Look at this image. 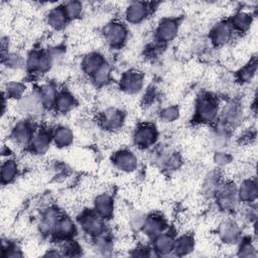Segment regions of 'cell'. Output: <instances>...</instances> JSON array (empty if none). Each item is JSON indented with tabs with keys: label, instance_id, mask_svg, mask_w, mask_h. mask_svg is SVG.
Segmentation results:
<instances>
[{
	"label": "cell",
	"instance_id": "1",
	"mask_svg": "<svg viewBox=\"0 0 258 258\" xmlns=\"http://www.w3.org/2000/svg\"><path fill=\"white\" fill-rule=\"evenodd\" d=\"M218 117V104L214 97L202 95L196 105L195 119L202 124L213 123Z\"/></svg>",
	"mask_w": 258,
	"mask_h": 258
},
{
	"label": "cell",
	"instance_id": "2",
	"mask_svg": "<svg viewBox=\"0 0 258 258\" xmlns=\"http://www.w3.org/2000/svg\"><path fill=\"white\" fill-rule=\"evenodd\" d=\"M215 196L217 197V203L221 210L225 212H231L236 209L239 202L237 187L230 182L220 183Z\"/></svg>",
	"mask_w": 258,
	"mask_h": 258
},
{
	"label": "cell",
	"instance_id": "3",
	"mask_svg": "<svg viewBox=\"0 0 258 258\" xmlns=\"http://www.w3.org/2000/svg\"><path fill=\"white\" fill-rule=\"evenodd\" d=\"M82 230L89 236L95 238L105 232L104 219L100 217L95 211L86 212L82 214L80 219Z\"/></svg>",
	"mask_w": 258,
	"mask_h": 258
},
{
	"label": "cell",
	"instance_id": "4",
	"mask_svg": "<svg viewBox=\"0 0 258 258\" xmlns=\"http://www.w3.org/2000/svg\"><path fill=\"white\" fill-rule=\"evenodd\" d=\"M128 36V31L125 25L121 22H111L104 29V37L106 42L114 48L120 47L124 44Z\"/></svg>",
	"mask_w": 258,
	"mask_h": 258
},
{
	"label": "cell",
	"instance_id": "5",
	"mask_svg": "<svg viewBox=\"0 0 258 258\" xmlns=\"http://www.w3.org/2000/svg\"><path fill=\"white\" fill-rule=\"evenodd\" d=\"M44 106L38 94H25L17 101V109L22 114L36 117L42 114Z\"/></svg>",
	"mask_w": 258,
	"mask_h": 258
},
{
	"label": "cell",
	"instance_id": "6",
	"mask_svg": "<svg viewBox=\"0 0 258 258\" xmlns=\"http://www.w3.org/2000/svg\"><path fill=\"white\" fill-rule=\"evenodd\" d=\"M157 130L151 124H142L136 128L133 134V141L139 148H148L152 146L157 139Z\"/></svg>",
	"mask_w": 258,
	"mask_h": 258
},
{
	"label": "cell",
	"instance_id": "7",
	"mask_svg": "<svg viewBox=\"0 0 258 258\" xmlns=\"http://www.w3.org/2000/svg\"><path fill=\"white\" fill-rule=\"evenodd\" d=\"M143 85V75L137 71L126 72L120 79V89L128 95L138 94L142 90Z\"/></svg>",
	"mask_w": 258,
	"mask_h": 258
},
{
	"label": "cell",
	"instance_id": "8",
	"mask_svg": "<svg viewBox=\"0 0 258 258\" xmlns=\"http://www.w3.org/2000/svg\"><path fill=\"white\" fill-rule=\"evenodd\" d=\"M34 133L33 127L29 122L20 121L12 128L11 139L17 146H29Z\"/></svg>",
	"mask_w": 258,
	"mask_h": 258
},
{
	"label": "cell",
	"instance_id": "9",
	"mask_svg": "<svg viewBox=\"0 0 258 258\" xmlns=\"http://www.w3.org/2000/svg\"><path fill=\"white\" fill-rule=\"evenodd\" d=\"M114 166L122 172H132L137 168V157L136 155L127 149H122L114 153L112 158Z\"/></svg>",
	"mask_w": 258,
	"mask_h": 258
},
{
	"label": "cell",
	"instance_id": "10",
	"mask_svg": "<svg viewBox=\"0 0 258 258\" xmlns=\"http://www.w3.org/2000/svg\"><path fill=\"white\" fill-rule=\"evenodd\" d=\"M178 21L173 18L163 19L156 28L155 37L160 42H168L172 40L178 32Z\"/></svg>",
	"mask_w": 258,
	"mask_h": 258
},
{
	"label": "cell",
	"instance_id": "11",
	"mask_svg": "<svg viewBox=\"0 0 258 258\" xmlns=\"http://www.w3.org/2000/svg\"><path fill=\"white\" fill-rule=\"evenodd\" d=\"M234 36V30L229 21H223L215 25L211 32V38L215 45L223 46L229 43Z\"/></svg>",
	"mask_w": 258,
	"mask_h": 258
},
{
	"label": "cell",
	"instance_id": "12",
	"mask_svg": "<svg viewBox=\"0 0 258 258\" xmlns=\"http://www.w3.org/2000/svg\"><path fill=\"white\" fill-rule=\"evenodd\" d=\"M60 214L55 209H48L46 210L40 217L37 228L38 232L42 236H50L53 234L55 225L60 218Z\"/></svg>",
	"mask_w": 258,
	"mask_h": 258
},
{
	"label": "cell",
	"instance_id": "13",
	"mask_svg": "<svg viewBox=\"0 0 258 258\" xmlns=\"http://www.w3.org/2000/svg\"><path fill=\"white\" fill-rule=\"evenodd\" d=\"M148 14L146 3L141 1L130 2L125 10V19L128 23L138 24L142 22Z\"/></svg>",
	"mask_w": 258,
	"mask_h": 258
},
{
	"label": "cell",
	"instance_id": "14",
	"mask_svg": "<svg viewBox=\"0 0 258 258\" xmlns=\"http://www.w3.org/2000/svg\"><path fill=\"white\" fill-rule=\"evenodd\" d=\"M77 232V227L75 222L68 216H60L58 219L54 231L53 236L58 240H70L75 236Z\"/></svg>",
	"mask_w": 258,
	"mask_h": 258
},
{
	"label": "cell",
	"instance_id": "15",
	"mask_svg": "<svg viewBox=\"0 0 258 258\" xmlns=\"http://www.w3.org/2000/svg\"><path fill=\"white\" fill-rule=\"evenodd\" d=\"M51 142V134L42 129L34 133L29 147L34 154L43 155L48 151Z\"/></svg>",
	"mask_w": 258,
	"mask_h": 258
},
{
	"label": "cell",
	"instance_id": "16",
	"mask_svg": "<svg viewBox=\"0 0 258 258\" xmlns=\"http://www.w3.org/2000/svg\"><path fill=\"white\" fill-rule=\"evenodd\" d=\"M94 211L104 220L110 219L114 213L113 198L106 192L99 194L94 200Z\"/></svg>",
	"mask_w": 258,
	"mask_h": 258
},
{
	"label": "cell",
	"instance_id": "17",
	"mask_svg": "<svg viewBox=\"0 0 258 258\" xmlns=\"http://www.w3.org/2000/svg\"><path fill=\"white\" fill-rule=\"evenodd\" d=\"M124 113L114 107L107 108L101 116V123L106 129L116 130L119 129L124 123Z\"/></svg>",
	"mask_w": 258,
	"mask_h": 258
},
{
	"label": "cell",
	"instance_id": "18",
	"mask_svg": "<svg viewBox=\"0 0 258 258\" xmlns=\"http://www.w3.org/2000/svg\"><path fill=\"white\" fill-rule=\"evenodd\" d=\"M218 234L220 239L224 243L228 245H232V244H235L240 238L241 228L236 222L228 221L221 224V226L219 227Z\"/></svg>",
	"mask_w": 258,
	"mask_h": 258
},
{
	"label": "cell",
	"instance_id": "19",
	"mask_svg": "<svg viewBox=\"0 0 258 258\" xmlns=\"http://www.w3.org/2000/svg\"><path fill=\"white\" fill-rule=\"evenodd\" d=\"M237 194L239 201L246 204L254 203L258 197V188L256 181L250 178L242 180L240 185L237 187Z\"/></svg>",
	"mask_w": 258,
	"mask_h": 258
},
{
	"label": "cell",
	"instance_id": "20",
	"mask_svg": "<svg viewBox=\"0 0 258 258\" xmlns=\"http://www.w3.org/2000/svg\"><path fill=\"white\" fill-rule=\"evenodd\" d=\"M175 238L169 233H160L154 237L153 250L157 255H168L173 252Z\"/></svg>",
	"mask_w": 258,
	"mask_h": 258
},
{
	"label": "cell",
	"instance_id": "21",
	"mask_svg": "<svg viewBox=\"0 0 258 258\" xmlns=\"http://www.w3.org/2000/svg\"><path fill=\"white\" fill-rule=\"evenodd\" d=\"M165 227H166V224L162 217L157 215H150L146 217L145 223L141 231L144 233V235L154 238L160 233H162Z\"/></svg>",
	"mask_w": 258,
	"mask_h": 258
},
{
	"label": "cell",
	"instance_id": "22",
	"mask_svg": "<svg viewBox=\"0 0 258 258\" xmlns=\"http://www.w3.org/2000/svg\"><path fill=\"white\" fill-rule=\"evenodd\" d=\"M50 134L53 144L59 148L69 147L74 142V132L67 126H57Z\"/></svg>",
	"mask_w": 258,
	"mask_h": 258
},
{
	"label": "cell",
	"instance_id": "23",
	"mask_svg": "<svg viewBox=\"0 0 258 258\" xmlns=\"http://www.w3.org/2000/svg\"><path fill=\"white\" fill-rule=\"evenodd\" d=\"M243 116V109L237 102H229L222 111V117L227 125H237Z\"/></svg>",
	"mask_w": 258,
	"mask_h": 258
},
{
	"label": "cell",
	"instance_id": "24",
	"mask_svg": "<svg viewBox=\"0 0 258 258\" xmlns=\"http://www.w3.org/2000/svg\"><path fill=\"white\" fill-rule=\"evenodd\" d=\"M68 17L64 13L62 6L51 8L46 15V23L48 26L55 30L61 29L68 22Z\"/></svg>",
	"mask_w": 258,
	"mask_h": 258
},
{
	"label": "cell",
	"instance_id": "25",
	"mask_svg": "<svg viewBox=\"0 0 258 258\" xmlns=\"http://www.w3.org/2000/svg\"><path fill=\"white\" fill-rule=\"evenodd\" d=\"M104 56L99 52H90L86 54L82 60L83 71L92 77V75L105 62Z\"/></svg>",
	"mask_w": 258,
	"mask_h": 258
},
{
	"label": "cell",
	"instance_id": "26",
	"mask_svg": "<svg viewBox=\"0 0 258 258\" xmlns=\"http://www.w3.org/2000/svg\"><path fill=\"white\" fill-rule=\"evenodd\" d=\"M77 106L76 97L69 91H61L57 94L54 108L59 113H68Z\"/></svg>",
	"mask_w": 258,
	"mask_h": 258
},
{
	"label": "cell",
	"instance_id": "27",
	"mask_svg": "<svg viewBox=\"0 0 258 258\" xmlns=\"http://www.w3.org/2000/svg\"><path fill=\"white\" fill-rule=\"evenodd\" d=\"M195 239L189 235H182L175 239L173 252L177 256H185L195 250Z\"/></svg>",
	"mask_w": 258,
	"mask_h": 258
},
{
	"label": "cell",
	"instance_id": "28",
	"mask_svg": "<svg viewBox=\"0 0 258 258\" xmlns=\"http://www.w3.org/2000/svg\"><path fill=\"white\" fill-rule=\"evenodd\" d=\"M18 174V165L13 159H6L2 161L0 177L2 184H8L13 181Z\"/></svg>",
	"mask_w": 258,
	"mask_h": 258
},
{
	"label": "cell",
	"instance_id": "29",
	"mask_svg": "<svg viewBox=\"0 0 258 258\" xmlns=\"http://www.w3.org/2000/svg\"><path fill=\"white\" fill-rule=\"evenodd\" d=\"M229 22L234 32H245L252 24V17L249 13L242 11L236 13Z\"/></svg>",
	"mask_w": 258,
	"mask_h": 258
},
{
	"label": "cell",
	"instance_id": "30",
	"mask_svg": "<svg viewBox=\"0 0 258 258\" xmlns=\"http://www.w3.org/2000/svg\"><path fill=\"white\" fill-rule=\"evenodd\" d=\"M37 94L45 108L54 107V103H55L58 93L53 85L48 84V83L41 85Z\"/></svg>",
	"mask_w": 258,
	"mask_h": 258
},
{
	"label": "cell",
	"instance_id": "31",
	"mask_svg": "<svg viewBox=\"0 0 258 258\" xmlns=\"http://www.w3.org/2000/svg\"><path fill=\"white\" fill-rule=\"evenodd\" d=\"M25 85L17 82V81H11L8 82L5 86V95L7 99H14V100H19L25 95Z\"/></svg>",
	"mask_w": 258,
	"mask_h": 258
},
{
	"label": "cell",
	"instance_id": "32",
	"mask_svg": "<svg viewBox=\"0 0 258 258\" xmlns=\"http://www.w3.org/2000/svg\"><path fill=\"white\" fill-rule=\"evenodd\" d=\"M94 247L95 250L102 255H109L113 250V242L108 235H105L104 232L94 238Z\"/></svg>",
	"mask_w": 258,
	"mask_h": 258
},
{
	"label": "cell",
	"instance_id": "33",
	"mask_svg": "<svg viewBox=\"0 0 258 258\" xmlns=\"http://www.w3.org/2000/svg\"><path fill=\"white\" fill-rule=\"evenodd\" d=\"M111 66L108 62H104L93 75L92 79L97 86H104L109 83L111 79Z\"/></svg>",
	"mask_w": 258,
	"mask_h": 258
},
{
	"label": "cell",
	"instance_id": "34",
	"mask_svg": "<svg viewBox=\"0 0 258 258\" xmlns=\"http://www.w3.org/2000/svg\"><path fill=\"white\" fill-rule=\"evenodd\" d=\"M2 63L5 64L8 69L17 70L25 64V60L16 52H6L2 53Z\"/></svg>",
	"mask_w": 258,
	"mask_h": 258
},
{
	"label": "cell",
	"instance_id": "35",
	"mask_svg": "<svg viewBox=\"0 0 258 258\" xmlns=\"http://www.w3.org/2000/svg\"><path fill=\"white\" fill-rule=\"evenodd\" d=\"M256 70H257V62H256V59L253 58L239 71L238 73L239 81L242 83L250 82L252 78L255 76Z\"/></svg>",
	"mask_w": 258,
	"mask_h": 258
},
{
	"label": "cell",
	"instance_id": "36",
	"mask_svg": "<svg viewBox=\"0 0 258 258\" xmlns=\"http://www.w3.org/2000/svg\"><path fill=\"white\" fill-rule=\"evenodd\" d=\"M62 8L68 19L74 20L80 17L83 10V4L80 1H68L62 5Z\"/></svg>",
	"mask_w": 258,
	"mask_h": 258
},
{
	"label": "cell",
	"instance_id": "37",
	"mask_svg": "<svg viewBox=\"0 0 258 258\" xmlns=\"http://www.w3.org/2000/svg\"><path fill=\"white\" fill-rule=\"evenodd\" d=\"M179 109L177 106H168L163 108L159 113V118L164 123H171L178 119Z\"/></svg>",
	"mask_w": 258,
	"mask_h": 258
},
{
	"label": "cell",
	"instance_id": "38",
	"mask_svg": "<svg viewBox=\"0 0 258 258\" xmlns=\"http://www.w3.org/2000/svg\"><path fill=\"white\" fill-rule=\"evenodd\" d=\"M146 217L144 214L140 213V212H136L133 215H131L130 217V227L134 230V231H141L143 228V225L145 223Z\"/></svg>",
	"mask_w": 258,
	"mask_h": 258
},
{
	"label": "cell",
	"instance_id": "39",
	"mask_svg": "<svg viewBox=\"0 0 258 258\" xmlns=\"http://www.w3.org/2000/svg\"><path fill=\"white\" fill-rule=\"evenodd\" d=\"M67 243H64V245L62 246L60 252L62 255L66 256H77L80 255V246L75 242V241H67Z\"/></svg>",
	"mask_w": 258,
	"mask_h": 258
},
{
	"label": "cell",
	"instance_id": "40",
	"mask_svg": "<svg viewBox=\"0 0 258 258\" xmlns=\"http://www.w3.org/2000/svg\"><path fill=\"white\" fill-rule=\"evenodd\" d=\"M256 250L250 241H245L238 249V256L240 257H255Z\"/></svg>",
	"mask_w": 258,
	"mask_h": 258
},
{
	"label": "cell",
	"instance_id": "41",
	"mask_svg": "<svg viewBox=\"0 0 258 258\" xmlns=\"http://www.w3.org/2000/svg\"><path fill=\"white\" fill-rule=\"evenodd\" d=\"M228 140L229 137L226 131L219 130L213 135V144L218 149H222L228 143Z\"/></svg>",
	"mask_w": 258,
	"mask_h": 258
},
{
	"label": "cell",
	"instance_id": "42",
	"mask_svg": "<svg viewBox=\"0 0 258 258\" xmlns=\"http://www.w3.org/2000/svg\"><path fill=\"white\" fill-rule=\"evenodd\" d=\"M23 256V253L19 248L14 245H8L3 248L2 257L3 258H20Z\"/></svg>",
	"mask_w": 258,
	"mask_h": 258
},
{
	"label": "cell",
	"instance_id": "43",
	"mask_svg": "<svg viewBox=\"0 0 258 258\" xmlns=\"http://www.w3.org/2000/svg\"><path fill=\"white\" fill-rule=\"evenodd\" d=\"M231 160H232V156L229 153L225 152V151L219 150L214 155L215 163L217 165H220V166H225V165L229 164L231 162Z\"/></svg>",
	"mask_w": 258,
	"mask_h": 258
},
{
	"label": "cell",
	"instance_id": "44",
	"mask_svg": "<svg viewBox=\"0 0 258 258\" xmlns=\"http://www.w3.org/2000/svg\"><path fill=\"white\" fill-rule=\"evenodd\" d=\"M243 217L244 219L248 220V221H251L252 219H255L256 218V208L253 207L252 205H248L246 206L244 209H243Z\"/></svg>",
	"mask_w": 258,
	"mask_h": 258
}]
</instances>
